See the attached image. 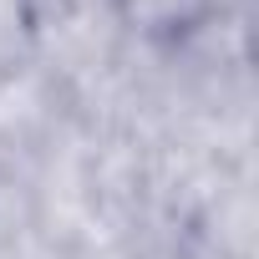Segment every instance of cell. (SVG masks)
Wrapping results in <instances>:
<instances>
[{
  "mask_svg": "<svg viewBox=\"0 0 259 259\" xmlns=\"http://www.w3.org/2000/svg\"><path fill=\"white\" fill-rule=\"evenodd\" d=\"M219 0H112L117 11V26L133 46H173L183 41Z\"/></svg>",
  "mask_w": 259,
  "mask_h": 259,
  "instance_id": "6da1fadb",
  "label": "cell"
},
{
  "mask_svg": "<svg viewBox=\"0 0 259 259\" xmlns=\"http://www.w3.org/2000/svg\"><path fill=\"white\" fill-rule=\"evenodd\" d=\"M31 46H36L31 0H0V71L31 66Z\"/></svg>",
  "mask_w": 259,
  "mask_h": 259,
  "instance_id": "7a4b0ae2",
  "label": "cell"
}]
</instances>
